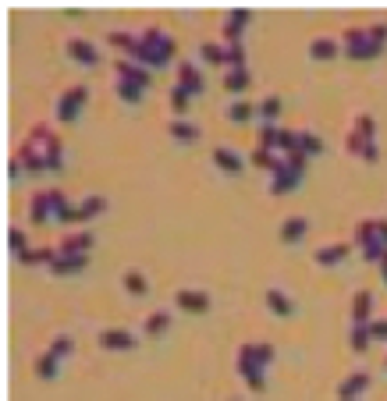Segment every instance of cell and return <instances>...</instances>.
Here are the masks:
<instances>
[{
  "mask_svg": "<svg viewBox=\"0 0 387 401\" xmlns=\"http://www.w3.org/2000/svg\"><path fill=\"white\" fill-rule=\"evenodd\" d=\"M15 157L22 160V167L28 174H43V171H61L64 167V146L46 125H36L22 142Z\"/></svg>",
  "mask_w": 387,
  "mask_h": 401,
  "instance_id": "1",
  "label": "cell"
},
{
  "mask_svg": "<svg viewBox=\"0 0 387 401\" xmlns=\"http://www.w3.org/2000/svg\"><path fill=\"white\" fill-rule=\"evenodd\" d=\"M139 53H135V60L142 68H164V65H171L174 60V36L171 33H164L160 25H146L142 33H139Z\"/></svg>",
  "mask_w": 387,
  "mask_h": 401,
  "instance_id": "2",
  "label": "cell"
},
{
  "mask_svg": "<svg viewBox=\"0 0 387 401\" xmlns=\"http://www.w3.org/2000/svg\"><path fill=\"white\" fill-rule=\"evenodd\" d=\"M348 153L359 157L366 164H377L380 160V149H377V125L370 114H359L352 121V132H348Z\"/></svg>",
  "mask_w": 387,
  "mask_h": 401,
  "instance_id": "3",
  "label": "cell"
},
{
  "mask_svg": "<svg viewBox=\"0 0 387 401\" xmlns=\"http://www.w3.org/2000/svg\"><path fill=\"white\" fill-rule=\"evenodd\" d=\"M68 196L61 189H43V192H33L25 203V213H28V221L33 224H46V221H57L61 213L68 210Z\"/></svg>",
  "mask_w": 387,
  "mask_h": 401,
  "instance_id": "4",
  "label": "cell"
},
{
  "mask_svg": "<svg viewBox=\"0 0 387 401\" xmlns=\"http://www.w3.org/2000/svg\"><path fill=\"white\" fill-rule=\"evenodd\" d=\"M341 50L352 60H373V57H380L384 43L370 33V25H348L345 36H341Z\"/></svg>",
  "mask_w": 387,
  "mask_h": 401,
  "instance_id": "5",
  "label": "cell"
},
{
  "mask_svg": "<svg viewBox=\"0 0 387 401\" xmlns=\"http://www.w3.org/2000/svg\"><path fill=\"white\" fill-rule=\"evenodd\" d=\"M355 241H359V249L370 263H380L387 253V245L380 238V221H359L355 224Z\"/></svg>",
  "mask_w": 387,
  "mask_h": 401,
  "instance_id": "6",
  "label": "cell"
},
{
  "mask_svg": "<svg viewBox=\"0 0 387 401\" xmlns=\"http://www.w3.org/2000/svg\"><path fill=\"white\" fill-rule=\"evenodd\" d=\"M85 96H89V89L78 82V85H68L61 96H57V107H53V114H57V121L61 125H71V121L82 114V107H85Z\"/></svg>",
  "mask_w": 387,
  "mask_h": 401,
  "instance_id": "7",
  "label": "cell"
},
{
  "mask_svg": "<svg viewBox=\"0 0 387 401\" xmlns=\"http://www.w3.org/2000/svg\"><path fill=\"white\" fill-rule=\"evenodd\" d=\"M114 75H117V82H132L139 89H150V82H153L150 68H142L139 60H128V57H117L114 60Z\"/></svg>",
  "mask_w": 387,
  "mask_h": 401,
  "instance_id": "8",
  "label": "cell"
},
{
  "mask_svg": "<svg viewBox=\"0 0 387 401\" xmlns=\"http://www.w3.org/2000/svg\"><path fill=\"white\" fill-rule=\"evenodd\" d=\"M302 181V174L299 171H291L281 157L274 160V167H270V192L274 196H288V192H295V185Z\"/></svg>",
  "mask_w": 387,
  "mask_h": 401,
  "instance_id": "9",
  "label": "cell"
},
{
  "mask_svg": "<svg viewBox=\"0 0 387 401\" xmlns=\"http://www.w3.org/2000/svg\"><path fill=\"white\" fill-rule=\"evenodd\" d=\"M174 305L182 313H206V309H210V295L199 291V288H178Z\"/></svg>",
  "mask_w": 387,
  "mask_h": 401,
  "instance_id": "10",
  "label": "cell"
},
{
  "mask_svg": "<svg viewBox=\"0 0 387 401\" xmlns=\"http://www.w3.org/2000/svg\"><path fill=\"white\" fill-rule=\"evenodd\" d=\"M89 266V256L85 253H57V259L46 266L50 273H57V277H68V273H82Z\"/></svg>",
  "mask_w": 387,
  "mask_h": 401,
  "instance_id": "11",
  "label": "cell"
},
{
  "mask_svg": "<svg viewBox=\"0 0 387 401\" xmlns=\"http://www.w3.org/2000/svg\"><path fill=\"white\" fill-rule=\"evenodd\" d=\"M93 241H96V238H93V231H82V228H78V231H68L64 238H57L53 249H57V253H85V256H89Z\"/></svg>",
  "mask_w": 387,
  "mask_h": 401,
  "instance_id": "12",
  "label": "cell"
},
{
  "mask_svg": "<svg viewBox=\"0 0 387 401\" xmlns=\"http://www.w3.org/2000/svg\"><path fill=\"white\" fill-rule=\"evenodd\" d=\"M366 387H370V373H366V369H355V373H348L338 384V401H355Z\"/></svg>",
  "mask_w": 387,
  "mask_h": 401,
  "instance_id": "13",
  "label": "cell"
},
{
  "mask_svg": "<svg viewBox=\"0 0 387 401\" xmlns=\"http://www.w3.org/2000/svg\"><path fill=\"white\" fill-rule=\"evenodd\" d=\"M64 50H68L71 60H78V65H85V68L100 65V50H96V43H89V40H68Z\"/></svg>",
  "mask_w": 387,
  "mask_h": 401,
  "instance_id": "14",
  "label": "cell"
},
{
  "mask_svg": "<svg viewBox=\"0 0 387 401\" xmlns=\"http://www.w3.org/2000/svg\"><path fill=\"white\" fill-rule=\"evenodd\" d=\"M178 85H185L189 92H192V96H199V92L206 89V78H203V71L192 65V60H178Z\"/></svg>",
  "mask_w": 387,
  "mask_h": 401,
  "instance_id": "15",
  "label": "cell"
},
{
  "mask_svg": "<svg viewBox=\"0 0 387 401\" xmlns=\"http://www.w3.org/2000/svg\"><path fill=\"white\" fill-rule=\"evenodd\" d=\"M96 341H100V348H110V352H128V348H135V334H128L121 327H110L96 337Z\"/></svg>",
  "mask_w": 387,
  "mask_h": 401,
  "instance_id": "16",
  "label": "cell"
},
{
  "mask_svg": "<svg viewBox=\"0 0 387 401\" xmlns=\"http://www.w3.org/2000/svg\"><path fill=\"white\" fill-rule=\"evenodd\" d=\"M107 43L114 46V50H121L128 60H135V53H139V33H128V28H114V33H107Z\"/></svg>",
  "mask_w": 387,
  "mask_h": 401,
  "instance_id": "17",
  "label": "cell"
},
{
  "mask_svg": "<svg viewBox=\"0 0 387 401\" xmlns=\"http://www.w3.org/2000/svg\"><path fill=\"white\" fill-rule=\"evenodd\" d=\"M210 157H214V164H217L224 174H238V171L246 167V157H242V153H234L231 146H217Z\"/></svg>",
  "mask_w": 387,
  "mask_h": 401,
  "instance_id": "18",
  "label": "cell"
},
{
  "mask_svg": "<svg viewBox=\"0 0 387 401\" xmlns=\"http://www.w3.org/2000/svg\"><path fill=\"white\" fill-rule=\"evenodd\" d=\"M221 85H224V92H231V96H242V92L252 85V75L246 68H224Z\"/></svg>",
  "mask_w": 387,
  "mask_h": 401,
  "instance_id": "19",
  "label": "cell"
},
{
  "mask_svg": "<svg viewBox=\"0 0 387 401\" xmlns=\"http://www.w3.org/2000/svg\"><path fill=\"white\" fill-rule=\"evenodd\" d=\"M373 295L370 291H355L352 295V327H363V323H370L373 316Z\"/></svg>",
  "mask_w": 387,
  "mask_h": 401,
  "instance_id": "20",
  "label": "cell"
},
{
  "mask_svg": "<svg viewBox=\"0 0 387 401\" xmlns=\"http://www.w3.org/2000/svg\"><path fill=\"white\" fill-rule=\"evenodd\" d=\"M313 259H316L320 266H338V263H345V259H348V245H345V241L320 245V249L313 253Z\"/></svg>",
  "mask_w": 387,
  "mask_h": 401,
  "instance_id": "21",
  "label": "cell"
},
{
  "mask_svg": "<svg viewBox=\"0 0 387 401\" xmlns=\"http://www.w3.org/2000/svg\"><path fill=\"white\" fill-rule=\"evenodd\" d=\"M306 231H309V221H306V217H288V221L281 224L277 238H281L284 245H295V241L306 238Z\"/></svg>",
  "mask_w": 387,
  "mask_h": 401,
  "instance_id": "22",
  "label": "cell"
},
{
  "mask_svg": "<svg viewBox=\"0 0 387 401\" xmlns=\"http://www.w3.org/2000/svg\"><path fill=\"white\" fill-rule=\"evenodd\" d=\"M338 50H341V40H334V36H316L309 43V57L313 60H331V57H338Z\"/></svg>",
  "mask_w": 387,
  "mask_h": 401,
  "instance_id": "23",
  "label": "cell"
},
{
  "mask_svg": "<svg viewBox=\"0 0 387 401\" xmlns=\"http://www.w3.org/2000/svg\"><path fill=\"white\" fill-rule=\"evenodd\" d=\"M167 135H171L174 142H196V139H199V128L192 125L189 117H174L171 125H167Z\"/></svg>",
  "mask_w": 387,
  "mask_h": 401,
  "instance_id": "24",
  "label": "cell"
},
{
  "mask_svg": "<svg viewBox=\"0 0 387 401\" xmlns=\"http://www.w3.org/2000/svg\"><path fill=\"white\" fill-rule=\"evenodd\" d=\"M53 259H57V249H53V245H40V249H25V253L18 256V263H22V266H36V263L50 266Z\"/></svg>",
  "mask_w": 387,
  "mask_h": 401,
  "instance_id": "25",
  "label": "cell"
},
{
  "mask_svg": "<svg viewBox=\"0 0 387 401\" xmlns=\"http://www.w3.org/2000/svg\"><path fill=\"white\" fill-rule=\"evenodd\" d=\"M266 309H270L274 316H291L295 313V302L281 288H270V291H266Z\"/></svg>",
  "mask_w": 387,
  "mask_h": 401,
  "instance_id": "26",
  "label": "cell"
},
{
  "mask_svg": "<svg viewBox=\"0 0 387 401\" xmlns=\"http://www.w3.org/2000/svg\"><path fill=\"white\" fill-rule=\"evenodd\" d=\"M199 57L206 60V65H217V68H227V50H224V43H214V40H206V43H199Z\"/></svg>",
  "mask_w": 387,
  "mask_h": 401,
  "instance_id": "27",
  "label": "cell"
},
{
  "mask_svg": "<svg viewBox=\"0 0 387 401\" xmlns=\"http://www.w3.org/2000/svg\"><path fill=\"white\" fill-rule=\"evenodd\" d=\"M121 284L135 295V298H146V295H150V281H146V273L142 270H125V277H121Z\"/></svg>",
  "mask_w": 387,
  "mask_h": 401,
  "instance_id": "28",
  "label": "cell"
},
{
  "mask_svg": "<svg viewBox=\"0 0 387 401\" xmlns=\"http://www.w3.org/2000/svg\"><path fill=\"white\" fill-rule=\"evenodd\" d=\"M259 114V107H252L249 100H231L227 103V121H234V125H246V121H252Z\"/></svg>",
  "mask_w": 387,
  "mask_h": 401,
  "instance_id": "29",
  "label": "cell"
},
{
  "mask_svg": "<svg viewBox=\"0 0 387 401\" xmlns=\"http://www.w3.org/2000/svg\"><path fill=\"white\" fill-rule=\"evenodd\" d=\"M167 327H171V313H167V309H153L150 316L142 320V330L150 334V337H160V334H167Z\"/></svg>",
  "mask_w": 387,
  "mask_h": 401,
  "instance_id": "30",
  "label": "cell"
},
{
  "mask_svg": "<svg viewBox=\"0 0 387 401\" xmlns=\"http://www.w3.org/2000/svg\"><path fill=\"white\" fill-rule=\"evenodd\" d=\"M295 149L306 153V157H320V153H323V139L302 128V132H295Z\"/></svg>",
  "mask_w": 387,
  "mask_h": 401,
  "instance_id": "31",
  "label": "cell"
},
{
  "mask_svg": "<svg viewBox=\"0 0 387 401\" xmlns=\"http://www.w3.org/2000/svg\"><path fill=\"white\" fill-rule=\"evenodd\" d=\"M103 210H107V199H103V196H85V199L78 203V224L93 221V217H100Z\"/></svg>",
  "mask_w": 387,
  "mask_h": 401,
  "instance_id": "32",
  "label": "cell"
},
{
  "mask_svg": "<svg viewBox=\"0 0 387 401\" xmlns=\"http://www.w3.org/2000/svg\"><path fill=\"white\" fill-rule=\"evenodd\" d=\"M192 100H196V96H192L185 85H178V82L171 85V110H174L178 117H185V114H189V103H192Z\"/></svg>",
  "mask_w": 387,
  "mask_h": 401,
  "instance_id": "33",
  "label": "cell"
},
{
  "mask_svg": "<svg viewBox=\"0 0 387 401\" xmlns=\"http://www.w3.org/2000/svg\"><path fill=\"white\" fill-rule=\"evenodd\" d=\"M348 345H352L355 352L363 355V352H366V348L373 345V334H370V323H363V327H352V330H348Z\"/></svg>",
  "mask_w": 387,
  "mask_h": 401,
  "instance_id": "34",
  "label": "cell"
},
{
  "mask_svg": "<svg viewBox=\"0 0 387 401\" xmlns=\"http://www.w3.org/2000/svg\"><path fill=\"white\" fill-rule=\"evenodd\" d=\"M33 369H36L40 380H57V359H53L50 352H43V355L33 362Z\"/></svg>",
  "mask_w": 387,
  "mask_h": 401,
  "instance_id": "35",
  "label": "cell"
},
{
  "mask_svg": "<svg viewBox=\"0 0 387 401\" xmlns=\"http://www.w3.org/2000/svg\"><path fill=\"white\" fill-rule=\"evenodd\" d=\"M46 352H50V355H53L57 362H61L64 355H71V352H75V341H71V337H68V334H57V337H53V341L46 345Z\"/></svg>",
  "mask_w": 387,
  "mask_h": 401,
  "instance_id": "36",
  "label": "cell"
},
{
  "mask_svg": "<svg viewBox=\"0 0 387 401\" xmlns=\"http://www.w3.org/2000/svg\"><path fill=\"white\" fill-rule=\"evenodd\" d=\"M277 114H281V100H277V96H263V100H259V117H263V125H274Z\"/></svg>",
  "mask_w": 387,
  "mask_h": 401,
  "instance_id": "37",
  "label": "cell"
},
{
  "mask_svg": "<svg viewBox=\"0 0 387 401\" xmlns=\"http://www.w3.org/2000/svg\"><path fill=\"white\" fill-rule=\"evenodd\" d=\"M249 160H252L256 167H266V171H270L274 160H277V153H274V149H266V146H252V149H249Z\"/></svg>",
  "mask_w": 387,
  "mask_h": 401,
  "instance_id": "38",
  "label": "cell"
},
{
  "mask_svg": "<svg viewBox=\"0 0 387 401\" xmlns=\"http://www.w3.org/2000/svg\"><path fill=\"white\" fill-rule=\"evenodd\" d=\"M114 92H117V96H121L125 103H139L146 89H139V85H132V82H117V78H114Z\"/></svg>",
  "mask_w": 387,
  "mask_h": 401,
  "instance_id": "39",
  "label": "cell"
},
{
  "mask_svg": "<svg viewBox=\"0 0 387 401\" xmlns=\"http://www.w3.org/2000/svg\"><path fill=\"white\" fill-rule=\"evenodd\" d=\"M8 249H11V253H18V256L28 249V241H25V231H18V228H8Z\"/></svg>",
  "mask_w": 387,
  "mask_h": 401,
  "instance_id": "40",
  "label": "cell"
},
{
  "mask_svg": "<svg viewBox=\"0 0 387 401\" xmlns=\"http://www.w3.org/2000/svg\"><path fill=\"white\" fill-rule=\"evenodd\" d=\"M249 18H252V15H249L246 8H231L224 22H227V25H234V28H246V25H249Z\"/></svg>",
  "mask_w": 387,
  "mask_h": 401,
  "instance_id": "41",
  "label": "cell"
},
{
  "mask_svg": "<svg viewBox=\"0 0 387 401\" xmlns=\"http://www.w3.org/2000/svg\"><path fill=\"white\" fill-rule=\"evenodd\" d=\"M370 334H373V341H387V316L370 320Z\"/></svg>",
  "mask_w": 387,
  "mask_h": 401,
  "instance_id": "42",
  "label": "cell"
},
{
  "mask_svg": "<svg viewBox=\"0 0 387 401\" xmlns=\"http://www.w3.org/2000/svg\"><path fill=\"white\" fill-rule=\"evenodd\" d=\"M377 266H380V281H384V284H387V253H384V259H380V263H377Z\"/></svg>",
  "mask_w": 387,
  "mask_h": 401,
  "instance_id": "43",
  "label": "cell"
},
{
  "mask_svg": "<svg viewBox=\"0 0 387 401\" xmlns=\"http://www.w3.org/2000/svg\"><path fill=\"white\" fill-rule=\"evenodd\" d=\"M380 238H384V245H387V221H380Z\"/></svg>",
  "mask_w": 387,
  "mask_h": 401,
  "instance_id": "44",
  "label": "cell"
},
{
  "mask_svg": "<svg viewBox=\"0 0 387 401\" xmlns=\"http://www.w3.org/2000/svg\"><path fill=\"white\" fill-rule=\"evenodd\" d=\"M227 401H242V398H227Z\"/></svg>",
  "mask_w": 387,
  "mask_h": 401,
  "instance_id": "45",
  "label": "cell"
},
{
  "mask_svg": "<svg viewBox=\"0 0 387 401\" xmlns=\"http://www.w3.org/2000/svg\"><path fill=\"white\" fill-rule=\"evenodd\" d=\"M384 369H387V359H384Z\"/></svg>",
  "mask_w": 387,
  "mask_h": 401,
  "instance_id": "46",
  "label": "cell"
}]
</instances>
